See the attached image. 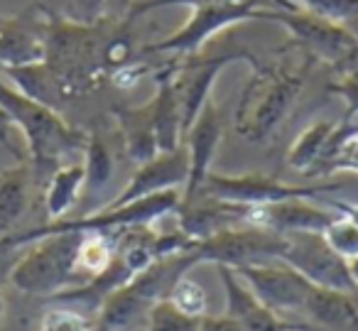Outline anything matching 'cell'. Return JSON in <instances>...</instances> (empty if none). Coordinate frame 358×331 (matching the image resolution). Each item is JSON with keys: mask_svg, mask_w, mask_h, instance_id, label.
<instances>
[{"mask_svg": "<svg viewBox=\"0 0 358 331\" xmlns=\"http://www.w3.org/2000/svg\"><path fill=\"white\" fill-rule=\"evenodd\" d=\"M42 17H45L42 22L45 64L62 84L66 101L99 89L101 81L110 76L108 45L125 17L123 20L106 17L96 25H74V22L47 15L45 10H42Z\"/></svg>", "mask_w": 358, "mask_h": 331, "instance_id": "cell-1", "label": "cell"}, {"mask_svg": "<svg viewBox=\"0 0 358 331\" xmlns=\"http://www.w3.org/2000/svg\"><path fill=\"white\" fill-rule=\"evenodd\" d=\"M292 57L273 64L255 62L253 76L243 89L236 108V133L248 143H265L282 125L294 101L299 99L307 76L314 66V57L297 47L285 45Z\"/></svg>", "mask_w": 358, "mask_h": 331, "instance_id": "cell-2", "label": "cell"}, {"mask_svg": "<svg viewBox=\"0 0 358 331\" xmlns=\"http://www.w3.org/2000/svg\"><path fill=\"white\" fill-rule=\"evenodd\" d=\"M0 111L22 130L30 153L32 182L47 184V179L59 167L79 162L84 157L89 135L69 125L59 111L32 101L30 96L10 89L0 79Z\"/></svg>", "mask_w": 358, "mask_h": 331, "instance_id": "cell-3", "label": "cell"}, {"mask_svg": "<svg viewBox=\"0 0 358 331\" xmlns=\"http://www.w3.org/2000/svg\"><path fill=\"white\" fill-rule=\"evenodd\" d=\"M179 204H182V192L179 189H167V192L152 194V197L138 199V202L123 204V206H110L106 204L103 209H94L91 213H81L74 218H57V221H47L37 228H27V231H13L8 236L0 238V253L13 251V248L30 246V243L40 241L45 236H55V233H106V236H118L130 228L150 226L157 218L167 216V213H177Z\"/></svg>", "mask_w": 358, "mask_h": 331, "instance_id": "cell-4", "label": "cell"}, {"mask_svg": "<svg viewBox=\"0 0 358 331\" xmlns=\"http://www.w3.org/2000/svg\"><path fill=\"white\" fill-rule=\"evenodd\" d=\"M194 265H199V262L189 251L155 260L152 265L138 272L128 285L115 290L103 302V307L96 314L94 331H128L140 316L148 319L150 307L164 300L174 282L182 275H189Z\"/></svg>", "mask_w": 358, "mask_h": 331, "instance_id": "cell-5", "label": "cell"}, {"mask_svg": "<svg viewBox=\"0 0 358 331\" xmlns=\"http://www.w3.org/2000/svg\"><path fill=\"white\" fill-rule=\"evenodd\" d=\"M278 6L273 0H226V3H211V6L192 8V15L182 30L164 37L159 42L140 47V55H159V57H189L199 55L201 47L219 32L229 30L231 25L243 22H275Z\"/></svg>", "mask_w": 358, "mask_h": 331, "instance_id": "cell-6", "label": "cell"}, {"mask_svg": "<svg viewBox=\"0 0 358 331\" xmlns=\"http://www.w3.org/2000/svg\"><path fill=\"white\" fill-rule=\"evenodd\" d=\"M81 238V233H55L30 243V251L13 265L10 285L22 295L42 300L74 287L81 277L76 265Z\"/></svg>", "mask_w": 358, "mask_h": 331, "instance_id": "cell-7", "label": "cell"}, {"mask_svg": "<svg viewBox=\"0 0 358 331\" xmlns=\"http://www.w3.org/2000/svg\"><path fill=\"white\" fill-rule=\"evenodd\" d=\"M343 182H317V184H287L268 174H216L209 172L196 197H211L221 202L243 204V206H268L287 199H319L327 192L341 189ZM194 197V199H196Z\"/></svg>", "mask_w": 358, "mask_h": 331, "instance_id": "cell-8", "label": "cell"}, {"mask_svg": "<svg viewBox=\"0 0 358 331\" xmlns=\"http://www.w3.org/2000/svg\"><path fill=\"white\" fill-rule=\"evenodd\" d=\"M234 62H248L250 66L258 62L253 52L243 50H224L216 55H189V57H174L169 59V69H172V84L177 91L179 108H182V130L192 128L204 106L211 101V89L214 81L221 71Z\"/></svg>", "mask_w": 358, "mask_h": 331, "instance_id": "cell-9", "label": "cell"}, {"mask_svg": "<svg viewBox=\"0 0 358 331\" xmlns=\"http://www.w3.org/2000/svg\"><path fill=\"white\" fill-rule=\"evenodd\" d=\"M285 248V236L278 231L260 226H236L229 231H221L206 241H196L189 253L196 262H211V265L224 267H243V265H260V262L280 260Z\"/></svg>", "mask_w": 358, "mask_h": 331, "instance_id": "cell-10", "label": "cell"}, {"mask_svg": "<svg viewBox=\"0 0 358 331\" xmlns=\"http://www.w3.org/2000/svg\"><path fill=\"white\" fill-rule=\"evenodd\" d=\"M285 248L280 260L307 277L312 285L327 287V290L348 292L358 297V285L351 275V262L341 258L327 243L324 233L314 231H297L282 233Z\"/></svg>", "mask_w": 358, "mask_h": 331, "instance_id": "cell-11", "label": "cell"}, {"mask_svg": "<svg viewBox=\"0 0 358 331\" xmlns=\"http://www.w3.org/2000/svg\"><path fill=\"white\" fill-rule=\"evenodd\" d=\"M234 272L253 290V295L265 307H270L282 319L299 324L297 319L302 314V307L314 287L307 277L299 275L294 267H289L282 260L260 262V265H243V267H236Z\"/></svg>", "mask_w": 358, "mask_h": 331, "instance_id": "cell-12", "label": "cell"}, {"mask_svg": "<svg viewBox=\"0 0 358 331\" xmlns=\"http://www.w3.org/2000/svg\"><path fill=\"white\" fill-rule=\"evenodd\" d=\"M275 22H280L287 30L289 47H297V50L312 55L317 62H327L331 66L346 59L348 52L358 47V40L343 25L324 20V17H317L307 10H299V8L297 10L278 8Z\"/></svg>", "mask_w": 358, "mask_h": 331, "instance_id": "cell-13", "label": "cell"}, {"mask_svg": "<svg viewBox=\"0 0 358 331\" xmlns=\"http://www.w3.org/2000/svg\"><path fill=\"white\" fill-rule=\"evenodd\" d=\"M221 135H224V115H221L219 106L209 101L185 135V148L187 155H189V177H187V184L182 189V204L192 202L199 194L204 179L209 177Z\"/></svg>", "mask_w": 358, "mask_h": 331, "instance_id": "cell-14", "label": "cell"}, {"mask_svg": "<svg viewBox=\"0 0 358 331\" xmlns=\"http://www.w3.org/2000/svg\"><path fill=\"white\" fill-rule=\"evenodd\" d=\"M187 177H189V155L182 145L172 153H159L155 160L140 164L123 192L108 204L110 206H123V204L138 202V199L152 197V194L167 192V189H185Z\"/></svg>", "mask_w": 358, "mask_h": 331, "instance_id": "cell-15", "label": "cell"}, {"mask_svg": "<svg viewBox=\"0 0 358 331\" xmlns=\"http://www.w3.org/2000/svg\"><path fill=\"white\" fill-rule=\"evenodd\" d=\"M42 22L45 17L37 6L20 15L0 17V69L45 62Z\"/></svg>", "mask_w": 358, "mask_h": 331, "instance_id": "cell-16", "label": "cell"}, {"mask_svg": "<svg viewBox=\"0 0 358 331\" xmlns=\"http://www.w3.org/2000/svg\"><path fill=\"white\" fill-rule=\"evenodd\" d=\"M179 231L189 236L192 241H206L221 231L250 223V206L243 204L221 202L211 197H196L192 202L179 204Z\"/></svg>", "mask_w": 358, "mask_h": 331, "instance_id": "cell-17", "label": "cell"}, {"mask_svg": "<svg viewBox=\"0 0 358 331\" xmlns=\"http://www.w3.org/2000/svg\"><path fill=\"white\" fill-rule=\"evenodd\" d=\"M219 277L226 292V316L238 321L243 331H285L294 326V321L282 319L265 307L231 267L219 265Z\"/></svg>", "mask_w": 358, "mask_h": 331, "instance_id": "cell-18", "label": "cell"}, {"mask_svg": "<svg viewBox=\"0 0 358 331\" xmlns=\"http://www.w3.org/2000/svg\"><path fill=\"white\" fill-rule=\"evenodd\" d=\"M336 216L338 213L324 211L309 199H287V202L268 204V206H250V226L270 228L278 233H324Z\"/></svg>", "mask_w": 358, "mask_h": 331, "instance_id": "cell-19", "label": "cell"}, {"mask_svg": "<svg viewBox=\"0 0 358 331\" xmlns=\"http://www.w3.org/2000/svg\"><path fill=\"white\" fill-rule=\"evenodd\" d=\"M297 321L307 331H358V297L314 285Z\"/></svg>", "mask_w": 358, "mask_h": 331, "instance_id": "cell-20", "label": "cell"}, {"mask_svg": "<svg viewBox=\"0 0 358 331\" xmlns=\"http://www.w3.org/2000/svg\"><path fill=\"white\" fill-rule=\"evenodd\" d=\"M155 94L148 101L150 115H152L155 138H157L159 153H172V150L185 145V130H182V108H179L177 91L172 84V69L169 62L157 66L152 74Z\"/></svg>", "mask_w": 358, "mask_h": 331, "instance_id": "cell-21", "label": "cell"}, {"mask_svg": "<svg viewBox=\"0 0 358 331\" xmlns=\"http://www.w3.org/2000/svg\"><path fill=\"white\" fill-rule=\"evenodd\" d=\"M115 125L120 130V140H123L125 157L133 164H145L159 155L157 138H155V125L152 115H150V106H138V108H113Z\"/></svg>", "mask_w": 358, "mask_h": 331, "instance_id": "cell-22", "label": "cell"}, {"mask_svg": "<svg viewBox=\"0 0 358 331\" xmlns=\"http://www.w3.org/2000/svg\"><path fill=\"white\" fill-rule=\"evenodd\" d=\"M0 71L17 86L20 94L30 96L37 104L50 106L55 111H59L66 104L62 84L57 81V76L52 74V69L45 62H37V64H27V66H10V69H0Z\"/></svg>", "mask_w": 358, "mask_h": 331, "instance_id": "cell-23", "label": "cell"}, {"mask_svg": "<svg viewBox=\"0 0 358 331\" xmlns=\"http://www.w3.org/2000/svg\"><path fill=\"white\" fill-rule=\"evenodd\" d=\"M32 172L30 167L0 169V238L15 231L22 213L27 209V197H30Z\"/></svg>", "mask_w": 358, "mask_h": 331, "instance_id": "cell-24", "label": "cell"}, {"mask_svg": "<svg viewBox=\"0 0 358 331\" xmlns=\"http://www.w3.org/2000/svg\"><path fill=\"white\" fill-rule=\"evenodd\" d=\"M84 162H71L59 167L45 184V209H47V221H57L64 218L76 202L81 199L84 192Z\"/></svg>", "mask_w": 358, "mask_h": 331, "instance_id": "cell-25", "label": "cell"}, {"mask_svg": "<svg viewBox=\"0 0 358 331\" xmlns=\"http://www.w3.org/2000/svg\"><path fill=\"white\" fill-rule=\"evenodd\" d=\"M84 172L86 177L81 199L96 202L108 189L110 179H113V155H110L108 145L99 133H89V143H86L84 150Z\"/></svg>", "mask_w": 358, "mask_h": 331, "instance_id": "cell-26", "label": "cell"}, {"mask_svg": "<svg viewBox=\"0 0 358 331\" xmlns=\"http://www.w3.org/2000/svg\"><path fill=\"white\" fill-rule=\"evenodd\" d=\"M331 130V120H317V123L307 125L302 130V135L292 143V148L287 150V167L297 169V172H302L307 177L314 164H317V160L322 157L324 145H327Z\"/></svg>", "mask_w": 358, "mask_h": 331, "instance_id": "cell-27", "label": "cell"}, {"mask_svg": "<svg viewBox=\"0 0 358 331\" xmlns=\"http://www.w3.org/2000/svg\"><path fill=\"white\" fill-rule=\"evenodd\" d=\"M81 246H79V275L81 280H91L94 275L103 272L110 265L118 248V236H106V233H81Z\"/></svg>", "mask_w": 358, "mask_h": 331, "instance_id": "cell-28", "label": "cell"}, {"mask_svg": "<svg viewBox=\"0 0 358 331\" xmlns=\"http://www.w3.org/2000/svg\"><path fill=\"white\" fill-rule=\"evenodd\" d=\"M37 6L47 15L74 25H96L108 17V0H40Z\"/></svg>", "mask_w": 358, "mask_h": 331, "instance_id": "cell-29", "label": "cell"}, {"mask_svg": "<svg viewBox=\"0 0 358 331\" xmlns=\"http://www.w3.org/2000/svg\"><path fill=\"white\" fill-rule=\"evenodd\" d=\"M282 10H307L324 20L346 25L358 15V0H273Z\"/></svg>", "mask_w": 358, "mask_h": 331, "instance_id": "cell-30", "label": "cell"}, {"mask_svg": "<svg viewBox=\"0 0 358 331\" xmlns=\"http://www.w3.org/2000/svg\"><path fill=\"white\" fill-rule=\"evenodd\" d=\"M204 319V316H201ZM199 316H189L182 309L172 304V302L164 297V300L155 302L148 311V329L145 331H199L201 329Z\"/></svg>", "mask_w": 358, "mask_h": 331, "instance_id": "cell-31", "label": "cell"}, {"mask_svg": "<svg viewBox=\"0 0 358 331\" xmlns=\"http://www.w3.org/2000/svg\"><path fill=\"white\" fill-rule=\"evenodd\" d=\"M167 300L172 302L177 309H182L189 316H206V309H209V297H206L204 287L199 282H194L189 275H182L169 290Z\"/></svg>", "mask_w": 358, "mask_h": 331, "instance_id": "cell-32", "label": "cell"}, {"mask_svg": "<svg viewBox=\"0 0 358 331\" xmlns=\"http://www.w3.org/2000/svg\"><path fill=\"white\" fill-rule=\"evenodd\" d=\"M96 319L71 307H59L47 309L40 319L37 331H94Z\"/></svg>", "mask_w": 358, "mask_h": 331, "instance_id": "cell-33", "label": "cell"}, {"mask_svg": "<svg viewBox=\"0 0 358 331\" xmlns=\"http://www.w3.org/2000/svg\"><path fill=\"white\" fill-rule=\"evenodd\" d=\"M327 243L338 253L341 258H346L348 262L358 258V223L348 216L338 213L331 221V226L324 231Z\"/></svg>", "mask_w": 358, "mask_h": 331, "instance_id": "cell-34", "label": "cell"}, {"mask_svg": "<svg viewBox=\"0 0 358 331\" xmlns=\"http://www.w3.org/2000/svg\"><path fill=\"white\" fill-rule=\"evenodd\" d=\"M211 3H226V0H140L133 3L128 17L138 20V17L148 15L155 10H164V8H199V6H211Z\"/></svg>", "mask_w": 358, "mask_h": 331, "instance_id": "cell-35", "label": "cell"}, {"mask_svg": "<svg viewBox=\"0 0 358 331\" xmlns=\"http://www.w3.org/2000/svg\"><path fill=\"white\" fill-rule=\"evenodd\" d=\"M338 79L329 84L331 94H338L348 104V111L358 113V71H336Z\"/></svg>", "mask_w": 358, "mask_h": 331, "instance_id": "cell-36", "label": "cell"}, {"mask_svg": "<svg viewBox=\"0 0 358 331\" xmlns=\"http://www.w3.org/2000/svg\"><path fill=\"white\" fill-rule=\"evenodd\" d=\"M334 172H356L358 174V138L351 140V143L343 148V153L329 164L327 174H334Z\"/></svg>", "mask_w": 358, "mask_h": 331, "instance_id": "cell-37", "label": "cell"}, {"mask_svg": "<svg viewBox=\"0 0 358 331\" xmlns=\"http://www.w3.org/2000/svg\"><path fill=\"white\" fill-rule=\"evenodd\" d=\"M10 133H13V120L6 115V111H0V148H6L13 157H17L22 162V155H20V150H17V145L13 143Z\"/></svg>", "mask_w": 358, "mask_h": 331, "instance_id": "cell-38", "label": "cell"}, {"mask_svg": "<svg viewBox=\"0 0 358 331\" xmlns=\"http://www.w3.org/2000/svg\"><path fill=\"white\" fill-rule=\"evenodd\" d=\"M199 331H243L238 321H234L231 316H204L201 319Z\"/></svg>", "mask_w": 358, "mask_h": 331, "instance_id": "cell-39", "label": "cell"}, {"mask_svg": "<svg viewBox=\"0 0 358 331\" xmlns=\"http://www.w3.org/2000/svg\"><path fill=\"white\" fill-rule=\"evenodd\" d=\"M343 27H346V30L351 32V35H353V37H356V40H358V15L353 17V20H348V22H346V25H343Z\"/></svg>", "mask_w": 358, "mask_h": 331, "instance_id": "cell-40", "label": "cell"}, {"mask_svg": "<svg viewBox=\"0 0 358 331\" xmlns=\"http://www.w3.org/2000/svg\"><path fill=\"white\" fill-rule=\"evenodd\" d=\"M351 275H353V280H356V285H358V258H356V260H351Z\"/></svg>", "mask_w": 358, "mask_h": 331, "instance_id": "cell-41", "label": "cell"}, {"mask_svg": "<svg viewBox=\"0 0 358 331\" xmlns=\"http://www.w3.org/2000/svg\"><path fill=\"white\" fill-rule=\"evenodd\" d=\"M3 314H6V295L0 292V319H3Z\"/></svg>", "mask_w": 358, "mask_h": 331, "instance_id": "cell-42", "label": "cell"}, {"mask_svg": "<svg viewBox=\"0 0 358 331\" xmlns=\"http://www.w3.org/2000/svg\"><path fill=\"white\" fill-rule=\"evenodd\" d=\"M285 331H307V326H302V324H294V326H289V329H285Z\"/></svg>", "mask_w": 358, "mask_h": 331, "instance_id": "cell-43", "label": "cell"}]
</instances>
